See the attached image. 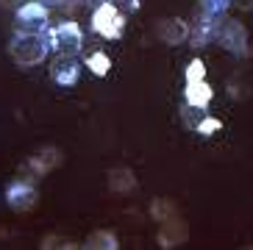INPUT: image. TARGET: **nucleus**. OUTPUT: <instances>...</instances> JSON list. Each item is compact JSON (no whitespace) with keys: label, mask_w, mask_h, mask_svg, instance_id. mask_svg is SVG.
<instances>
[{"label":"nucleus","mask_w":253,"mask_h":250,"mask_svg":"<svg viewBox=\"0 0 253 250\" xmlns=\"http://www.w3.org/2000/svg\"><path fill=\"white\" fill-rule=\"evenodd\" d=\"M47 50L50 44L42 34H17L8 44V53L17 67H37L39 61H45Z\"/></svg>","instance_id":"nucleus-1"},{"label":"nucleus","mask_w":253,"mask_h":250,"mask_svg":"<svg viewBox=\"0 0 253 250\" xmlns=\"http://www.w3.org/2000/svg\"><path fill=\"white\" fill-rule=\"evenodd\" d=\"M47 44H50L56 56H78L84 50V34L78 22H59L56 28L47 34Z\"/></svg>","instance_id":"nucleus-2"},{"label":"nucleus","mask_w":253,"mask_h":250,"mask_svg":"<svg viewBox=\"0 0 253 250\" xmlns=\"http://www.w3.org/2000/svg\"><path fill=\"white\" fill-rule=\"evenodd\" d=\"M123 25H126V14L120 11L114 3H100V6L92 11V28L106 39H117L123 34Z\"/></svg>","instance_id":"nucleus-3"},{"label":"nucleus","mask_w":253,"mask_h":250,"mask_svg":"<svg viewBox=\"0 0 253 250\" xmlns=\"http://www.w3.org/2000/svg\"><path fill=\"white\" fill-rule=\"evenodd\" d=\"M17 28L20 34H42L47 25V8L39 0H25L23 6L17 8Z\"/></svg>","instance_id":"nucleus-4"},{"label":"nucleus","mask_w":253,"mask_h":250,"mask_svg":"<svg viewBox=\"0 0 253 250\" xmlns=\"http://www.w3.org/2000/svg\"><path fill=\"white\" fill-rule=\"evenodd\" d=\"M217 39L228 53L234 56H245L248 53V31L242 22L237 20H220V28H217Z\"/></svg>","instance_id":"nucleus-5"},{"label":"nucleus","mask_w":253,"mask_h":250,"mask_svg":"<svg viewBox=\"0 0 253 250\" xmlns=\"http://www.w3.org/2000/svg\"><path fill=\"white\" fill-rule=\"evenodd\" d=\"M37 200H39V192L31 181H14V184L6 186V203L14 211H28V208L37 206Z\"/></svg>","instance_id":"nucleus-6"},{"label":"nucleus","mask_w":253,"mask_h":250,"mask_svg":"<svg viewBox=\"0 0 253 250\" xmlns=\"http://www.w3.org/2000/svg\"><path fill=\"white\" fill-rule=\"evenodd\" d=\"M81 75V64L75 61V56H56L50 64V78L59 86H75Z\"/></svg>","instance_id":"nucleus-7"},{"label":"nucleus","mask_w":253,"mask_h":250,"mask_svg":"<svg viewBox=\"0 0 253 250\" xmlns=\"http://www.w3.org/2000/svg\"><path fill=\"white\" fill-rule=\"evenodd\" d=\"M159 39L164 44H184L189 39V22L181 20V17H167V20H159V28H156Z\"/></svg>","instance_id":"nucleus-8"},{"label":"nucleus","mask_w":253,"mask_h":250,"mask_svg":"<svg viewBox=\"0 0 253 250\" xmlns=\"http://www.w3.org/2000/svg\"><path fill=\"white\" fill-rule=\"evenodd\" d=\"M217 28H220V20H214V17H209L201 11V17L189 28V42H192V47H203L211 39H217Z\"/></svg>","instance_id":"nucleus-9"},{"label":"nucleus","mask_w":253,"mask_h":250,"mask_svg":"<svg viewBox=\"0 0 253 250\" xmlns=\"http://www.w3.org/2000/svg\"><path fill=\"white\" fill-rule=\"evenodd\" d=\"M61 150L59 147H42V150H37V153L31 156L28 162V169L34 172V175H45V172H53V169L61 164Z\"/></svg>","instance_id":"nucleus-10"},{"label":"nucleus","mask_w":253,"mask_h":250,"mask_svg":"<svg viewBox=\"0 0 253 250\" xmlns=\"http://www.w3.org/2000/svg\"><path fill=\"white\" fill-rule=\"evenodd\" d=\"M186 236H189V231H186V225L181 220L170 217V220L162 222V231H159V242H162V248H178V245L186 242Z\"/></svg>","instance_id":"nucleus-11"},{"label":"nucleus","mask_w":253,"mask_h":250,"mask_svg":"<svg viewBox=\"0 0 253 250\" xmlns=\"http://www.w3.org/2000/svg\"><path fill=\"white\" fill-rule=\"evenodd\" d=\"M106 184H109L112 192H117V195H128V192L136 189V178L128 167H114V169H109Z\"/></svg>","instance_id":"nucleus-12"},{"label":"nucleus","mask_w":253,"mask_h":250,"mask_svg":"<svg viewBox=\"0 0 253 250\" xmlns=\"http://www.w3.org/2000/svg\"><path fill=\"white\" fill-rule=\"evenodd\" d=\"M214 97V89L209 86L206 81H195V83H186V92H184V103L195 106V109H209Z\"/></svg>","instance_id":"nucleus-13"},{"label":"nucleus","mask_w":253,"mask_h":250,"mask_svg":"<svg viewBox=\"0 0 253 250\" xmlns=\"http://www.w3.org/2000/svg\"><path fill=\"white\" fill-rule=\"evenodd\" d=\"M84 248L89 250H117V236L112 234V231H92L89 236H86V242H84Z\"/></svg>","instance_id":"nucleus-14"},{"label":"nucleus","mask_w":253,"mask_h":250,"mask_svg":"<svg viewBox=\"0 0 253 250\" xmlns=\"http://www.w3.org/2000/svg\"><path fill=\"white\" fill-rule=\"evenodd\" d=\"M86 67H89L97 78H103V75H109V70H112V59H109L103 50H95V53L86 56Z\"/></svg>","instance_id":"nucleus-15"},{"label":"nucleus","mask_w":253,"mask_h":250,"mask_svg":"<svg viewBox=\"0 0 253 250\" xmlns=\"http://www.w3.org/2000/svg\"><path fill=\"white\" fill-rule=\"evenodd\" d=\"M150 217H153V220H159V222L175 217V206H172V200H164V198L153 200V203H150Z\"/></svg>","instance_id":"nucleus-16"},{"label":"nucleus","mask_w":253,"mask_h":250,"mask_svg":"<svg viewBox=\"0 0 253 250\" xmlns=\"http://www.w3.org/2000/svg\"><path fill=\"white\" fill-rule=\"evenodd\" d=\"M228 6H231V0H201V11L209 17H214V20H223Z\"/></svg>","instance_id":"nucleus-17"},{"label":"nucleus","mask_w":253,"mask_h":250,"mask_svg":"<svg viewBox=\"0 0 253 250\" xmlns=\"http://www.w3.org/2000/svg\"><path fill=\"white\" fill-rule=\"evenodd\" d=\"M181 117H184V125L189 128V131H198L201 120L206 117V109H195V106L184 103V109H181Z\"/></svg>","instance_id":"nucleus-18"},{"label":"nucleus","mask_w":253,"mask_h":250,"mask_svg":"<svg viewBox=\"0 0 253 250\" xmlns=\"http://www.w3.org/2000/svg\"><path fill=\"white\" fill-rule=\"evenodd\" d=\"M206 78V64L201 59H195L186 64V83H195V81H203Z\"/></svg>","instance_id":"nucleus-19"},{"label":"nucleus","mask_w":253,"mask_h":250,"mask_svg":"<svg viewBox=\"0 0 253 250\" xmlns=\"http://www.w3.org/2000/svg\"><path fill=\"white\" fill-rule=\"evenodd\" d=\"M220 131V120L211 117V114H206V117L201 120V125H198V131L195 133H201V136H211V133Z\"/></svg>","instance_id":"nucleus-20"},{"label":"nucleus","mask_w":253,"mask_h":250,"mask_svg":"<svg viewBox=\"0 0 253 250\" xmlns=\"http://www.w3.org/2000/svg\"><path fill=\"white\" fill-rule=\"evenodd\" d=\"M42 248L45 250H56V248H75L70 239H64V236H56V234H50V236H45L42 239Z\"/></svg>","instance_id":"nucleus-21"},{"label":"nucleus","mask_w":253,"mask_h":250,"mask_svg":"<svg viewBox=\"0 0 253 250\" xmlns=\"http://www.w3.org/2000/svg\"><path fill=\"white\" fill-rule=\"evenodd\" d=\"M109 3H114L123 14H126V11H136V8H139V0H109Z\"/></svg>","instance_id":"nucleus-22"}]
</instances>
